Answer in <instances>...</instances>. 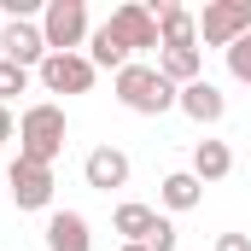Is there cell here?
<instances>
[{
	"instance_id": "17",
	"label": "cell",
	"mask_w": 251,
	"mask_h": 251,
	"mask_svg": "<svg viewBox=\"0 0 251 251\" xmlns=\"http://www.w3.org/2000/svg\"><path fill=\"white\" fill-rule=\"evenodd\" d=\"M158 199H164L170 210H193V204L204 199V181H199L193 170H176V176H164V187H158Z\"/></svg>"
},
{
	"instance_id": "8",
	"label": "cell",
	"mask_w": 251,
	"mask_h": 251,
	"mask_svg": "<svg viewBox=\"0 0 251 251\" xmlns=\"http://www.w3.org/2000/svg\"><path fill=\"white\" fill-rule=\"evenodd\" d=\"M0 59L24 64V70H41V64H47V35H41V24H6V29H0Z\"/></svg>"
},
{
	"instance_id": "12",
	"label": "cell",
	"mask_w": 251,
	"mask_h": 251,
	"mask_svg": "<svg viewBox=\"0 0 251 251\" xmlns=\"http://www.w3.org/2000/svg\"><path fill=\"white\" fill-rule=\"evenodd\" d=\"M47 251H94L88 216L82 210H53L47 216Z\"/></svg>"
},
{
	"instance_id": "22",
	"label": "cell",
	"mask_w": 251,
	"mask_h": 251,
	"mask_svg": "<svg viewBox=\"0 0 251 251\" xmlns=\"http://www.w3.org/2000/svg\"><path fill=\"white\" fill-rule=\"evenodd\" d=\"M6 140H18V117H12V111L0 105V146H6Z\"/></svg>"
},
{
	"instance_id": "9",
	"label": "cell",
	"mask_w": 251,
	"mask_h": 251,
	"mask_svg": "<svg viewBox=\"0 0 251 251\" xmlns=\"http://www.w3.org/2000/svg\"><path fill=\"white\" fill-rule=\"evenodd\" d=\"M82 181H88L94 193L128 187V152H117V146H94V152L82 158Z\"/></svg>"
},
{
	"instance_id": "18",
	"label": "cell",
	"mask_w": 251,
	"mask_h": 251,
	"mask_svg": "<svg viewBox=\"0 0 251 251\" xmlns=\"http://www.w3.org/2000/svg\"><path fill=\"white\" fill-rule=\"evenodd\" d=\"M18 94H29V70H24V64H6V59H0V105H12Z\"/></svg>"
},
{
	"instance_id": "15",
	"label": "cell",
	"mask_w": 251,
	"mask_h": 251,
	"mask_svg": "<svg viewBox=\"0 0 251 251\" xmlns=\"http://www.w3.org/2000/svg\"><path fill=\"white\" fill-rule=\"evenodd\" d=\"M158 70H164V82L187 88V82L204 76V53H199V47H164V53H158Z\"/></svg>"
},
{
	"instance_id": "14",
	"label": "cell",
	"mask_w": 251,
	"mask_h": 251,
	"mask_svg": "<svg viewBox=\"0 0 251 251\" xmlns=\"http://www.w3.org/2000/svg\"><path fill=\"white\" fill-rule=\"evenodd\" d=\"M158 222H164V216H158L152 204H134V199H128V204H117V216H111V228L123 234V246H146Z\"/></svg>"
},
{
	"instance_id": "16",
	"label": "cell",
	"mask_w": 251,
	"mask_h": 251,
	"mask_svg": "<svg viewBox=\"0 0 251 251\" xmlns=\"http://www.w3.org/2000/svg\"><path fill=\"white\" fill-rule=\"evenodd\" d=\"M228 170H234V152H228V140H199V146H193V176H199L204 187H210V181H222Z\"/></svg>"
},
{
	"instance_id": "10",
	"label": "cell",
	"mask_w": 251,
	"mask_h": 251,
	"mask_svg": "<svg viewBox=\"0 0 251 251\" xmlns=\"http://www.w3.org/2000/svg\"><path fill=\"white\" fill-rule=\"evenodd\" d=\"M152 18H158V41L164 47H199V18L176 0H152Z\"/></svg>"
},
{
	"instance_id": "11",
	"label": "cell",
	"mask_w": 251,
	"mask_h": 251,
	"mask_svg": "<svg viewBox=\"0 0 251 251\" xmlns=\"http://www.w3.org/2000/svg\"><path fill=\"white\" fill-rule=\"evenodd\" d=\"M176 105L187 111L193 123H222V117H228V94H222L216 82H204V76H199V82H187V88L176 94Z\"/></svg>"
},
{
	"instance_id": "7",
	"label": "cell",
	"mask_w": 251,
	"mask_h": 251,
	"mask_svg": "<svg viewBox=\"0 0 251 251\" xmlns=\"http://www.w3.org/2000/svg\"><path fill=\"white\" fill-rule=\"evenodd\" d=\"M111 29L128 41V53H146V47H158V53H164V41H158V18H152V6H146V0L117 6V12H111Z\"/></svg>"
},
{
	"instance_id": "2",
	"label": "cell",
	"mask_w": 251,
	"mask_h": 251,
	"mask_svg": "<svg viewBox=\"0 0 251 251\" xmlns=\"http://www.w3.org/2000/svg\"><path fill=\"white\" fill-rule=\"evenodd\" d=\"M64 134H70V123H64V111L53 105V100L29 105V111L18 117V158H29V164H47V170H53V158L64 152Z\"/></svg>"
},
{
	"instance_id": "21",
	"label": "cell",
	"mask_w": 251,
	"mask_h": 251,
	"mask_svg": "<svg viewBox=\"0 0 251 251\" xmlns=\"http://www.w3.org/2000/svg\"><path fill=\"white\" fill-rule=\"evenodd\" d=\"M210 251H251V234H216Z\"/></svg>"
},
{
	"instance_id": "13",
	"label": "cell",
	"mask_w": 251,
	"mask_h": 251,
	"mask_svg": "<svg viewBox=\"0 0 251 251\" xmlns=\"http://www.w3.org/2000/svg\"><path fill=\"white\" fill-rule=\"evenodd\" d=\"M88 64H94V70H128V64H134V59H128V41L111 29V18L88 35Z\"/></svg>"
},
{
	"instance_id": "6",
	"label": "cell",
	"mask_w": 251,
	"mask_h": 251,
	"mask_svg": "<svg viewBox=\"0 0 251 251\" xmlns=\"http://www.w3.org/2000/svg\"><path fill=\"white\" fill-rule=\"evenodd\" d=\"M35 76H41L47 94H88L100 70L88 64V53H47V64H41Z\"/></svg>"
},
{
	"instance_id": "1",
	"label": "cell",
	"mask_w": 251,
	"mask_h": 251,
	"mask_svg": "<svg viewBox=\"0 0 251 251\" xmlns=\"http://www.w3.org/2000/svg\"><path fill=\"white\" fill-rule=\"evenodd\" d=\"M111 94H117V105L134 111V117H164L170 105H176V82H164V70L158 64H128L111 76Z\"/></svg>"
},
{
	"instance_id": "19",
	"label": "cell",
	"mask_w": 251,
	"mask_h": 251,
	"mask_svg": "<svg viewBox=\"0 0 251 251\" xmlns=\"http://www.w3.org/2000/svg\"><path fill=\"white\" fill-rule=\"evenodd\" d=\"M228 70H234V82L251 88V35H240V41L228 47Z\"/></svg>"
},
{
	"instance_id": "23",
	"label": "cell",
	"mask_w": 251,
	"mask_h": 251,
	"mask_svg": "<svg viewBox=\"0 0 251 251\" xmlns=\"http://www.w3.org/2000/svg\"><path fill=\"white\" fill-rule=\"evenodd\" d=\"M123 251H146V246H123Z\"/></svg>"
},
{
	"instance_id": "3",
	"label": "cell",
	"mask_w": 251,
	"mask_h": 251,
	"mask_svg": "<svg viewBox=\"0 0 251 251\" xmlns=\"http://www.w3.org/2000/svg\"><path fill=\"white\" fill-rule=\"evenodd\" d=\"M41 35H47V53H76L94 29H88V6L82 0H47L41 6Z\"/></svg>"
},
{
	"instance_id": "4",
	"label": "cell",
	"mask_w": 251,
	"mask_h": 251,
	"mask_svg": "<svg viewBox=\"0 0 251 251\" xmlns=\"http://www.w3.org/2000/svg\"><path fill=\"white\" fill-rule=\"evenodd\" d=\"M240 35H251V0H210L199 12V41L204 47H234Z\"/></svg>"
},
{
	"instance_id": "5",
	"label": "cell",
	"mask_w": 251,
	"mask_h": 251,
	"mask_svg": "<svg viewBox=\"0 0 251 251\" xmlns=\"http://www.w3.org/2000/svg\"><path fill=\"white\" fill-rule=\"evenodd\" d=\"M6 187H12V204L18 210H47L53 204V170L47 164H29V158H12Z\"/></svg>"
},
{
	"instance_id": "20",
	"label": "cell",
	"mask_w": 251,
	"mask_h": 251,
	"mask_svg": "<svg viewBox=\"0 0 251 251\" xmlns=\"http://www.w3.org/2000/svg\"><path fill=\"white\" fill-rule=\"evenodd\" d=\"M146 251H176V222H158L152 240H146Z\"/></svg>"
}]
</instances>
